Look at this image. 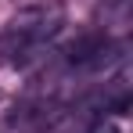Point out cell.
I'll return each instance as SVG.
<instances>
[{"label":"cell","mask_w":133,"mask_h":133,"mask_svg":"<svg viewBox=\"0 0 133 133\" xmlns=\"http://www.w3.org/2000/svg\"><path fill=\"white\" fill-rule=\"evenodd\" d=\"M87 133H119V122H115V115H94Z\"/></svg>","instance_id":"2"},{"label":"cell","mask_w":133,"mask_h":133,"mask_svg":"<svg viewBox=\"0 0 133 133\" xmlns=\"http://www.w3.org/2000/svg\"><path fill=\"white\" fill-rule=\"evenodd\" d=\"M61 25H65V4L61 0H36L7 22V43L18 54V50L40 47L43 40L58 36Z\"/></svg>","instance_id":"1"}]
</instances>
